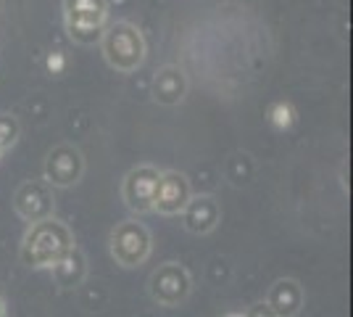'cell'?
<instances>
[{
	"label": "cell",
	"instance_id": "obj_1",
	"mask_svg": "<svg viewBox=\"0 0 353 317\" xmlns=\"http://www.w3.org/2000/svg\"><path fill=\"white\" fill-rule=\"evenodd\" d=\"M74 246V236L66 222L56 217H48L40 222H32L21 238L19 257L30 270H50L69 249Z\"/></svg>",
	"mask_w": 353,
	"mask_h": 317
},
{
	"label": "cell",
	"instance_id": "obj_2",
	"mask_svg": "<svg viewBox=\"0 0 353 317\" xmlns=\"http://www.w3.org/2000/svg\"><path fill=\"white\" fill-rule=\"evenodd\" d=\"M98 46H101L105 64L114 72H119V75H132V72H137L145 64V37L130 21H111V24H105L103 37H101Z\"/></svg>",
	"mask_w": 353,
	"mask_h": 317
},
{
	"label": "cell",
	"instance_id": "obj_3",
	"mask_svg": "<svg viewBox=\"0 0 353 317\" xmlns=\"http://www.w3.org/2000/svg\"><path fill=\"white\" fill-rule=\"evenodd\" d=\"M108 24V0H63V27L77 46L101 43Z\"/></svg>",
	"mask_w": 353,
	"mask_h": 317
},
{
	"label": "cell",
	"instance_id": "obj_4",
	"mask_svg": "<svg viewBox=\"0 0 353 317\" xmlns=\"http://www.w3.org/2000/svg\"><path fill=\"white\" fill-rule=\"evenodd\" d=\"M108 251L119 267L132 270L148 262L153 251V236L140 220H121L108 236Z\"/></svg>",
	"mask_w": 353,
	"mask_h": 317
},
{
	"label": "cell",
	"instance_id": "obj_5",
	"mask_svg": "<svg viewBox=\"0 0 353 317\" xmlns=\"http://www.w3.org/2000/svg\"><path fill=\"white\" fill-rule=\"evenodd\" d=\"M148 294H150V299L159 307L174 309V307H179V304H185L190 299L192 275L179 262H163V265H159L156 270L150 272Z\"/></svg>",
	"mask_w": 353,
	"mask_h": 317
},
{
	"label": "cell",
	"instance_id": "obj_6",
	"mask_svg": "<svg viewBox=\"0 0 353 317\" xmlns=\"http://www.w3.org/2000/svg\"><path fill=\"white\" fill-rule=\"evenodd\" d=\"M85 177V153L74 143L53 146L43 162V180L50 188H74Z\"/></svg>",
	"mask_w": 353,
	"mask_h": 317
},
{
	"label": "cell",
	"instance_id": "obj_7",
	"mask_svg": "<svg viewBox=\"0 0 353 317\" xmlns=\"http://www.w3.org/2000/svg\"><path fill=\"white\" fill-rule=\"evenodd\" d=\"M161 169L153 164L132 166L121 180V201L132 214H150Z\"/></svg>",
	"mask_w": 353,
	"mask_h": 317
},
{
	"label": "cell",
	"instance_id": "obj_8",
	"mask_svg": "<svg viewBox=\"0 0 353 317\" xmlns=\"http://www.w3.org/2000/svg\"><path fill=\"white\" fill-rule=\"evenodd\" d=\"M14 211L30 225L48 220V217H56L53 188L45 180H24L14 193Z\"/></svg>",
	"mask_w": 353,
	"mask_h": 317
},
{
	"label": "cell",
	"instance_id": "obj_9",
	"mask_svg": "<svg viewBox=\"0 0 353 317\" xmlns=\"http://www.w3.org/2000/svg\"><path fill=\"white\" fill-rule=\"evenodd\" d=\"M192 188L185 172L176 169H161V177L156 185V198H153V211L163 217H179L185 204L190 201Z\"/></svg>",
	"mask_w": 353,
	"mask_h": 317
},
{
	"label": "cell",
	"instance_id": "obj_10",
	"mask_svg": "<svg viewBox=\"0 0 353 317\" xmlns=\"http://www.w3.org/2000/svg\"><path fill=\"white\" fill-rule=\"evenodd\" d=\"M182 217V227L190 233V236H208L211 230H216L221 220V206L216 196L211 193H192L190 201L185 204V209L179 211Z\"/></svg>",
	"mask_w": 353,
	"mask_h": 317
},
{
	"label": "cell",
	"instance_id": "obj_11",
	"mask_svg": "<svg viewBox=\"0 0 353 317\" xmlns=\"http://www.w3.org/2000/svg\"><path fill=\"white\" fill-rule=\"evenodd\" d=\"M188 88H190V82H188V72L182 69V66H176V64H166L161 66L156 77H153V85H150V95H153V101L161 106H176L185 101V95H188Z\"/></svg>",
	"mask_w": 353,
	"mask_h": 317
},
{
	"label": "cell",
	"instance_id": "obj_12",
	"mask_svg": "<svg viewBox=\"0 0 353 317\" xmlns=\"http://www.w3.org/2000/svg\"><path fill=\"white\" fill-rule=\"evenodd\" d=\"M264 302L277 317H295L303 309L306 294L295 278H277L266 291Z\"/></svg>",
	"mask_w": 353,
	"mask_h": 317
},
{
	"label": "cell",
	"instance_id": "obj_13",
	"mask_svg": "<svg viewBox=\"0 0 353 317\" xmlns=\"http://www.w3.org/2000/svg\"><path fill=\"white\" fill-rule=\"evenodd\" d=\"M50 275H53V280H56L59 288L82 286L85 278H88V257H85V251H82L79 246H72V249L50 267Z\"/></svg>",
	"mask_w": 353,
	"mask_h": 317
},
{
	"label": "cell",
	"instance_id": "obj_14",
	"mask_svg": "<svg viewBox=\"0 0 353 317\" xmlns=\"http://www.w3.org/2000/svg\"><path fill=\"white\" fill-rule=\"evenodd\" d=\"M19 135H21V124H19V119H16L14 114L0 111V159L19 143Z\"/></svg>",
	"mask_w": 353,
	"mask_h": 317
},
{
	"label": "cell",
	"instance_id": "obj_15",
	"mask_svg": "<svg viewBox=\"0 0 353 317\" xmlns=\"http://www.w3.org/2000/svg\"><path fill=\"white\" fill-rule=\"evenodd\" d=\"M266 119H269V124H272L274 130L285 133V130H290L295 124V108L288 104V101H277V104H272Z\"/></svg>",
	"mask_w": 353,
	"mask_h": 317
},
{
	"label": "cell",
	"instance_id": "obj_16",
	"mask_svg": "<svg viewBox=\"0 0 353 317\" xmlns=\"http://www.w3.org/2000/svg\"><path fill=\"white\" fill-rule=\"evenodd\" d=\"M243 315L245 317H277L269 307H266V302H256L250 304L248 309H243Z\"/></svg>",
	"mask_w": 353,
	"mask_h": 317
},
{
	"label": "cell",
	"instance_id": "obj_17",
	"mask_svg": "<svg viewBox=\"0 0 353 317\" xmlns=\"http://www.w3.org/2000/svg\"><path fill=\"white\" fill-rule=\"evenodd\" d=\"M48 69H50L53 75H61V72H63V56H61V50H53V53L48 56Z\"/></svg>",
	"mask_w": 353,
	"mask_h": 317
},
{
	"label": "cell",
	"instance_id": "obj_18",
	"mask_svg": "<svg viewBox=\"0 0 353 317\" xmlns=\"http://www.w3.org/2000/svg\"><path fill=\"white\" fill-rule=\"evenodd\" d=\"M0 317H8V312H6V299H3V294H0Z\"/></svg>",
	"mask_w": 353,
	"mask_h": 317
},
{
	"label": "cell",
	"instance_id": "obj_19",
	"mask_svg": "<svg viewBox=\"0 0 353 317\" xmlns=\"http://www.w3.org/2000/svg\"><path fill=\"white\" fill-rule=\"evenodd\" d=\"M221 317H245L243 312H227V315H221Z\"/></svg>",
	"mask_w": 353,
	"mask_h": 317
}]
</instances>
